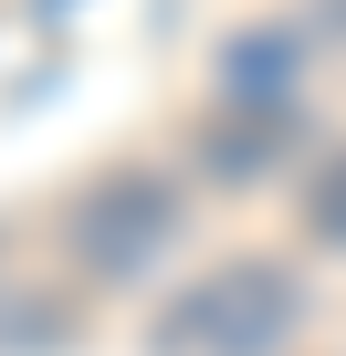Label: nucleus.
Returning a JSON list of instances; mask_svg holds the SVG:
<instances>
[{
  "instance_id": "f257e3e1",
  "label": "nucleus",
  "mask_w": 346,
  "mask_h": 356,
  "mask_svg": "<svg viewBox=\"0 0 346 356\" xmlns=\"http://www.w3.org/2000/svg\"><path fill=\"white\" fill-rule=\"evenodd\" d=\"M294 314H304V293L283 262H210L157 314V356H273L294 335Z\"/></svg>"
},
{
  "instance_id": "f03ea898",
  "label": "nucleus",
  "mask_w": 346,
  "mask_h": 356,
  "mask_svg": "<svg viewBox=\"0 0 346 356\" xmlns=\"http://www.w3.org/2000/svg\"><path fill=\"white\" fill-rule=\"evenodd\" d=\"M168 231H179V210H168V189H147V178H116V189L84 210V252L105 273H136L168 252Z\"/></svg>"
},
{
  "instance_id": "7ed1b4c3",
  "label": "nucleus",
  "mask_w": 346,
  "mask_h": 356,
  "mask_svg": "<svg viewBox=\"0 0 346 356\" xmlns=\"http://www.w3.org/2000/svg\"><path fill=\"white\" fill-rule=\"evenodd\" d=\"M315 231H325V241H346V168H336V189H315Z\"/></svg>"
}]
</instances>
